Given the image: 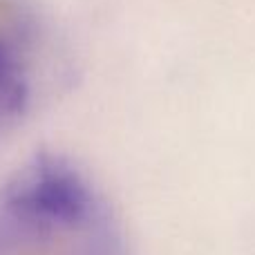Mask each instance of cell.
Instances as JSON below:
<instances>
[{
  "label": "cell",
  "instance_id": "2",
  "mask_svg": "<svg viewBox=\"0 0 255 255\" xmlns=\"http://www.w3.org/2000/svg\"><path fill=\"white\" fill-rule=\"evenodd\" d=\"M31 99V85L20 52L0 38V141L22 121Z\"/></svg>",
  "mask_w": 255,
  "mask_h": 255
},
{
  "label": "cell",
  "instance_id": "1",
  "mask_svg": "<svg viewBox=\"0 0 255 255\" xmlns=\"http://www.w3.org/2000/svg\"><path fill=\"white\" fill-rule=\"evenodd\" d=\"M0 255H121V233L70 159L38 152L0 188Z\"/></svg>",
  "mask_w": 255,
  "mask_h": 255
}]
</instances>
